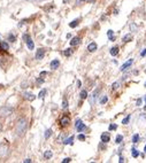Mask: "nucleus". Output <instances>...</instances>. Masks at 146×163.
Here are the masks:
<instances>
[{"label":"nucleus","instance_id":"bb28decb","mask_svg":"<svg viewBox=\"0 0 146 163\" xmlns=\"http://www.w3.org/2000/svg\"><path fill=\"white\" fill-rule=\"evenodd\" d=\"M98 93H99V89H97L94 92L92 93V100H96L97 96H98Z\"/></svg>","mask_w":146,"mask_h":163},{"label":"nucleus","instance_id":"72a5a7b5","mask_svg":"<svg viewBox=\"0 0 146 163\" xmlns=\"http://www.w3.org/2000/svg\"><path fill=\"white\" fill-rule=\"evenodd\" d=\"M116 128H118V126L115 124H112L111 126H109V130H116Z\"/></svg>","mask_w":146,"mask_h":163},{"label":"nucleus","instance_id":"a211bd4d","mask_svg":"<svg viewBox=\"0 0 146 163\" xmlns=\"http://www.w3.org/2000/svg\"><path fill=\"white\" fill-rule=\"evenodd\" d=\"M118 47H113L111 50V55H113V57L118 55Z\"/></svg>","mask_w":146,"mask_h":163},{"label":"nucleus","instance_id":"ddd939ff","mask_svg":"<svg viewBox=\"0 0 146 163\" xmlns=\"http://www.w3.org/2000/svg\"><path fill=\"white\" fill-rule=\"evenodd\" d=\"M53 156V153H52V151H50V149H47L46 152L44 153V157L46 160H48V159H51Z\"/></svg>","mask_w":146,"mask_h":163},{"label":"nucleus","instance_id":"f257e3e1","mask_svg":"<svg viewBox=\"0 0 146 163\" xmlns=\"http://www.w3.org/2000/svg\"><path fill=\"white\" fill-rule=\"evenodd\" d=\"M27 129H28V121L25 120V118H21L16 123L15 133H16L18 137H23L25 135V132H27Z\"/></svg>","mask_w":146,"mask_h":163},{"label":"nucleus","instance_id":"dca6fc26","mask_svg":"<svg viewBox=\"0 0 146 163\" xmlns=\"http://www.w3.org/2000/svg\"><path fill=\"white\" fill-rule=\"evenodd\" d=\"M131 39H132V36L129 33V35H125L124 37H123V42H124V43H128V42H131Z\"/></svg>","mask_w":146,"mask_h":163},{"label":"nucleus","instance_id":"79ce46f5","mask_svg":"<svg viewBox=\"0 0 146 163\" xmlns=\"http://www.w3.org/2000/svg\"><path fill=\"white\" fill-rule=\"evenodd\" d=\"M44 75H46V71H43V72H40V76H44Z\"/></svg>","mask_w":146,"mask_h":163},{"label":"nucleus","instance_id":"4468645a","mask_svg":"<svg viewBox=\"0 0 146 163\" xmlns=\"http://www.w3.org/2000/svg\"><path fill=\"white\" fill-rule=\"evenodd\" d=\"M59 64H60V62L58 60H53L52 62H51V68L52 69H57L58 67H59Z\"/></svg>","mask_w":146,"mask_h":163},{"label":"nucleus","instance_id":"20e7f679","mask_svg":"<svg viewBox=\"0 0 146 163\" xmlns=\"http://www.w3.org/2000/svg\"><path fill=\"white\" fill-rule=\"evenodd\" d=\"M75 126H76V130H77V132H83L84 130H85V124H84V123H82V121H81V120L76 121Z\"/></svg>","mask_w":146,"mask_h":163},{"label":"nucleus","instance_id":"7c9ffc66","mask_svg":"<svg viewBox=\"0 0 146 163\" xmlns=\"http://www.w3.org/2000/svg\"><path fill=\"white\" fill-rule=\"evenodd\" d=\"M120 87V83H114L113 85H112V89L113 90H118Z\"/></svg>","mask_w":146,"mask_h":163},{"label":"nucleus","instance_id":"f8f14e48","mask_svg":"<svg viewBox=\"0 0 146 163\" xmlns=\"http://www.w3.org/2000/svg\"><path fill=\"white\" fill-rule=\"evenodd\" d=\"M97 48H98V46H97L96 43H91L89 46H88V50H89V52H96Z\"/></svg>","mask_w":146,"mask_h":163},{"label":"nucleus","instance_id":"aec40b11","mask_svg":"<svg viewBox=\"0 0 146 163\" xmlns=\"http://www.w3.org/2000/svg\"><path fill=\"white\" fill-rule=\"evenodd\" d=\"M78 23H79V20H74V21H73L70 24H69V27H70V28H75V27H77V25H78Z\"/></svg>","mask_w":146,"mask_h":163},{"label":"nucleus","instance_id":"1a4fd4ad","mask_svg":"<svg viewBox=\"0 0 146 163\" xmlns=\"http://www.w3.org/2000/svg\"><path fill=\"white\" fill-rule=\"evenodd\" d=\"M79 44H81V38H79V37H74V38L70 40L71 46H76V45H79Z\"/></svg>","mask_w":146,"mask_h":163},{"label":"nucleus","instance_id":"37998d69","mask_svg":"<svg viewBox=\"0 0 146 163\" xmlns=\"http://www.w3.org/2000/svg\"><path fill=\"white\" fill-rule=\"evenodd\" d=\"M120 162H124V160H123V157H120Z\"/></svg>","mask_w":146,"mask_h":163},{"label":"nucleus","instance_id":"6ab92c4d","mask_svg":"<svg viewBox=\"0 0 146 163\" xmlns=\"http://www.w3.org/2000/svg\"><path fill=\"white\" fill-rule=\"evenodd\" d=\"M122 140H123V136H122V135H118V136H116V139H115V142H116V144H121Z\"/></svg>","mask_w":146,"mask_h":163},{"label":"nucleus","instance_id":"de8ad7c7","mask_svg":"<svg viewBox=\"0 0 146 163\" xmlns=\"http://www.w3.org/2000/svg\"><path fill=\"white\" fill-rule=\"evenodd\" d=\"M145 87H146V84H145Z\"/></svg>","mask_w":146,"mask_h":163},{"label":"nucleus","instance_id":"9b49d317","mask_svg":"<svg viewBox=\"0 0 146 163\" xmlns=\"http://www.w3.org/2000/svg\"><path fill=\"white\" fill-rule=\"evenodd\" d=\"M109 139H111V137H109V135H108L107 132H105V133L101 135V141L103 142H108L109 141Z\"/></svg>","mask_w":146,"mask_h":163},{"label":"nucleus","instance_id":"0eeeda50","mask_svg":"<svg viewBox=\"0 0 146 163\" xmlns=\"http://www.w3.org/2000/svg\"><path fill=\"white\" fill-rule=\"evenodd\" d=\"M60 123H61V126H67V125L70 123V118L67 116H63L60 120Z\"/></svg>","mask_w":146,"mask_h":163},{"label":"nucleus","instance_id":"6e6552de","mask_svg":"<svg viewBox=\"0 0 146 163\" xmlns=\"http://www.w3.org/2000/svg\"><path fill=\"white\" fill-rule=\"evenodd\" d=\"M132 62H133V60H132V59H130V60L127 61L125 63L122 64V67L120 68V69H121V71H124L125 69H128V68L130 67V66H131V64H132Z\"/></svg>","mask_w":146,"mask_h":163},{"label":"nucleus","instance_id":"49530a36","mask_svg":"<svg viewBox=\"0 0 146 163\" xmlns=\"http://www.w3.org/2000/svg\"><path fill=\"white\" fill-rule=\"evenodd\" d=\"M1 129H3V126H1V124H0V131H1Z\"/></svg>","mask_w":146,"mask_h":163},{"label":"nucleus","instance_id":"c756f323","mask_svg":"<svg viewBox=\"0 0 146 163\" xmlns=\"http://www.w3.org/2000/svg\"><path fill=\"white\" fill-rule=\"evenodd\" d=\"M107 100H108L107 96H103V98H101V100H100V103H101V105H103V103H106V102H107Z\"/></svg>","mask_w":146,"mask_h":163},{"label":"nucleus","instance_id":"423d86ee","mask_svg":"<svg viewBox=\"0 0 146 163\" xmlns=\"http://www.w3.org/2000/svg\"><path fill=\"white\" fill-rule=\"evenodd\" d=\"M8 152V147L6 145H1L0 146V157H5L7 155Z\"/></svg>","mask_w":146,"mask_h":163},{"label":"nucleus","instance_id":"f03ea898","mask_svg":"<svg viewBox=\"0 0 146 163\" xmlns=\"http://www.w3.org/2000/svg\"><path fill=\"white\" fill-rule=\"evenodd\" d=\"M13 114V108L8 106H4L0 108V117H7Z\"/></svg>","mask_w":146,"mask_h":163},{"label":"nucleus","instance_id":"9d476101","mask_svg":"<svg viewBox=\"0 0 146 163\" xmlns=\"http://www.w3.org/2000/svg\"><path fill=\"white\" fill-rule=\"evenodd\" d=\"M23 96H24V99H27L28 101H33V100H35V98H36V96H33L32 93H29V92H25Z\"/></svg>","mask_w":146,"mask_h":163},{"label":"nucleus","instance_id":"473e14b6","mask_svg":"<svg viewBox=\"0 0 146 163\" xmlns=\"http://www.w3.org/2000/svg\"><path fill=\"white\" fill-rule=\"evenodd\" d=\"M78 140H85V136H84V135H79L78 136Z\"/></svg>","mask_w":146,"mask_h":163},{"label":"nucleus","instance_id":"c9c22d12","mask_svg":"<svg viewBox=\"0 0 146 163\" xmlns=\"http://www.w3.org/2000/svg\"><path fill=\"white\" fill-rule=\"evenodd\" d=\"M70 161H71V160L69 159V157H67V159H63V160H62V163H66V162H70Z\"/></svg>","mask_w":146,"mask_h":163},{"label":"nucleus","instance_id":"412c9836","mask_svg":"<svg viewBox=\"0 0 146 163\" xmlns=\"http://www.w3.org/2000/svg\"><path fill=\"white\" fill-rule=\"evenodd\" d=\"M0 46L3 47V48H4L5 51H8V50H9V45H8L7 43H5V42H4V43L0 44Z\"/></svg>","mask_w":146,"mask_h":163},{"label":"nucleus","instance_id":"c85d7f7f","mask_svg":"<svg viewBox=\"0 0 146 163\" xmlns=\"http://www.w3.org/2000/svg\"><path fill=\"white\" fill-rule=\"evenodd\" d=\"M139 140V135H133V137H132V142H138Z\"/></svg>","mask_w":146,"mask_h":163},{"label":"nucleus","instance_id":"b1692460","mask_svg":"<svg viewBox=\"0 0 146 163\" xmlns=\"http://www.w3.org/2000/svg\"><path fill=\"white\" fill-rule=\"evenodd\" d=\"M131 151H132V157H138V155H139L138 151H137L136 148H132Z\"/></svg>","mask_w":146,"mask_h":163},{"label":"nucleus","instance_id":"cd10ccee","mask_svg":"<svg viewBox=\"0 0 146 163\" xmlns=\"http://www.w3.org/2000/svg\"><path fill=\"white\" fill-rule=\"evenodd\" d=\"M129 121H130V115H128V116H127V117H125V118H124V120H123V121H122V124H128V123H129Z\"/></svg>","mask_w":146,"mask_h":163},{"label":"nucleus","instance_id":"a878e982","mask_svg":"<svg viewBox=\"0 0 146 163\" xmlns=\"http://www.w3.org/2000/svg\"><path fill=\"white\" fill-rule=\"evenodd\" d=\"M71 53H73V51H71V48H67V50L64 51V55H66V57H70Z\"/></svg>","mask_w":146,"mask_h":163},{"label":"nucleus","instance_id":"393cba45","mask_svg":"<svg viewBox=\"0 0 146 163\" xmlns=\"http://www.w3.org/2000/svg\"><path fill=\"white\" fill-rule=\"evenodd\" d=\"M86 96H88V92H86L85 90H83L82 92H81V99H86Z\"/></svg>","mask_w":146,"mask_h":163},{"label":"nucleus","instance_id":"c03bdc74","mask_svg":"<svg viewBox=\"0 0 146 163\" xmlns=\"http://www.w3.org/2000/svg\"><path fill=\"white\" fill-rule=\"evenodd\" d=\"M30 1H33V2H36V1H43V0H30Z\"/></svg>","mask_w":146,"mask_h":163},{"label":"nucleus","instance_id":"f3484780","mask_svg":"<svg viewBox=\"0 0 146 163\" xmlns=\"http://www.w3.org/2000/svg\"><path fill=\"white\" fill-rule=\"evenodd\" d=\"M73 140H74V137L71 136V137H69L68 139H66L63 141V144L64 145H70V144H73Z\"/></svg>","mask_w":146,"mask_h":163},{"label":"nucleus","instance_id":"a19ab883","mask_svg":"<svg viewBox=\"0 0 146 163\" xmlns=\"http://www.w3.org/2000/svg\"><path fill=\"white\" fill-rule=\"evenodd\" d=\"M79 1H83V2H91L93 0H79Z\"/></svg>","mask_w":146,"mask_h":163},{"label":"nucleus","instance_id":"f704fd0d","mask_svg":"<svg viewBox=\"0 0 146 163\" xmlns=\"http://www.w3.org/2000/svg\"><path fill=\"white\" fill-rule=\"evenodd\" d=\"M130 29H131L132 31H135L136 29H137V27H136V25H135V24H131V25H130Z\"/></svg>","mask_w":146,"mask_h":163},{"label":"nucleus","instance_id":"7ed1b4c3","mask_svg":"<svg viewBox=\"0 0 146 163\" xmlns=\"http://www.w3.org/2000/svg\"><path fill=\"white\" fill-rule=\"evenodd\" d=\"M23 39H24V42L27 43V46H28V48L30 51L31 50H33L35 48V44H33V42H32V39H31V37L29 35H23Z\"/></svg>","mask_w":146,"mask_h":163},{"label":"nucleus","instance_id":"2f4dec72","mask_svg":"<svg viewBox=\"0 0 146 163\" xmlns=\"http://www.w3.org/2000/svg\"><path fill=\"white\" fill-rule=\"evenodd\" d=\"M8 39H9V42H12V43H14V42H15V36L9 35V36H8Z\"/></svg>","mask_w":146,"mask_h":163},{"label":"nucleus","instance_id":"2eb2a0df","mask_svg":"<svg viewBox=\"0 0 146 163\" xmlns=\"http://www.w3.org/2000/svg\"><path fill=\"white\" fill-rule=\"evenodd\" d=\"M107 36H108V38H109V40H114V31L113 30H108V32H107Z\"/></svg>","mask_w":146,"mask_h":163},{"label":"nucleus","instance_id":"09e8293b","mask_svg":"<svg viewBox=\"0 0 146 163\" xmlns=\"http://www.w3.org/2000/svg\"><path fill=\"white\" fill-rule=\"evenodd\" d=\"M145 102H146V99H145Z\"/></svg>","mask_w":146,"mask_h":163},{"label":"nucleus","instance_id":"58836bf2","mask_svg":"<svg viewBox=\"0 0 146 163\" xmlns=\"http://www.w3.org/2000/svg\"><path fill=\"white\" fill-rule=\"evenodd\" d=\"M140 55H142V57H145V55H146V48H145L144 51H143L142 53H140Z\"/></svg>","mask_w":146,"mask_h":163},{"label":"nucleus","instance_id":"39448f33","mask_svg":"<svg viewBox=\"0 0 146 163\" xmlns=\"http://www.w3.org/2000/svg\"><path fill=\"white\" fill-rule=\"evenodd\" d=\"M44 57H45V50L44 48H39L36 53V59L37 60H43Z\"/></svg>","mask_w":146,"mask_h":163},{"label":"nucleus","instance_id":"a18cd8bd","mask_svg":"<svg viewBox=\"0 0 146 163\" xmlns=\"http://www.w3.org/2000/svg\"><path fill=\"white\" fill-rule=\"evenodd\" d=\"M144 152L146 153V145H145V147H144Z\"/></svg>","mask_w":146,"mask_h":163},{"label":"nucleus","instance_id":"4be33fe9","mask_svg":"<svg viewBox=\"0 0 146 163\" xmlns=\"http://www.w3.org/2000/svg\"><path fill=\"white\" fill-rule=\"evenodd\" d=\"M51 136H52V130L48 129V130H46V132H45V139H48Z\"/></svg>","mask_w":146,"mask_h":163},{"label":"nucleus","instance_id":"ea45409f","mask_svg":"<svg viewBox=\"0 0 146 163\" xmlns=\"http://www.w3.org/2000/svg\"><path fill=\"white\" fill-rule=\"evenodd\" d=\"M142 105V99H138L137 100V106H140Z\"/></svg>","mask_w":146,"mask_h":163},{"label":"nucleus","instance_id":"5701e85b","mask_svg":"<svg viewBox=\"0 0 146 163\" xmlns=\"http://www.w3.org/2000/svg\"><path fill=\"white\" fill-rule=\"evenodd\" d=\"M45 94H46V90H42L39 92V94H38V98H39V99H43L44 96H45Z\"/></svg>","mask_w":146,"mask_h":163},{"label":"nucleus","instance_id":"4c0bfd02","mask_svg":"<svg viewBox=\"0 0 146 163\" xmlns=\"http://www.w3.org/2000/svg\"><path fill=\"white\" fill-rule=\"evenodd\" d=\"M23 162H24V163H31V160H30V159H25Z\"/></svg>","mask_w":146,"mask_h":163},{"label":"nucleus","instance_id":"e433bc0d","mask_svg":"<svg viewBox=\"0 0 146 163\" xmlns=\"http://www.w3.org/2000/svg\"><path fill=\"white\" fill-rule=\"evenodd\" d=\"M66 107H68V102L67 101H63L62 102V108H66Z\"/></svg>","mask_w":146,"mask_h":163}]
</instances>
